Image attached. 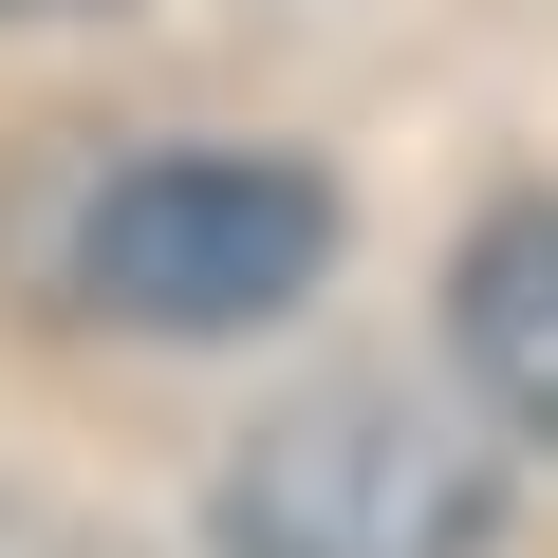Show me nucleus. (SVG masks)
I'll list each match as a JSON object with an SVG mask.
<instances>
[{
    "mask_svg": "<svg viewBox=\"0 0 558 558\" xmlns=\"http://www.w3.org/2000/svg\"><path fill=\"white\" fill-rule=\"evenodd\" d=\"M484 521H502V465L410 373H336L299 410H260L205 502L223 558H484Z\"/></svg>",
    "mask_w": 558,
    "mask_h": 558,
    "instance_id": "obj_1",
    "label": "nucleus"
},
{
    "mask_svg": "<svg viewBox=\"0 0 558 558\" xmlns=\"http://www.w3.org/2000/svg\"><path fill=\"white\" fill-rule=\"evenodd\" d=\"M317 260H336V186L299 149H149L94 186L75 299H112L131 336H260L317 299Z\"/></svg>",
    "mask_w": 558,
    "mask_h": 558,
    "instance_id": "obj_2",
    "label": "nucleus"
},
{
    "mask_svg": "<svg viewBox=\"0 0 558 558\" xmlns=\"http://www.w3.org/2000/svg\"><path fill=\"white\" fill-rule=\"evenodd\" d=\"M447 336H465V391H484L502 428L558 447V186H521V205L465 223V260H447Z\"/></svg>",
    "mask_w": 558,
    "mask_h": 558,
    "instance_id": "obj_3",
    "label": "nucleus"
},
{
    "mask_svg": "<svg viewBox=\"0 0 558 558\" xmlns=\"http://www.w3.org/2000/svg\"><path fill=\"white\" fill-rule=\"evenodd\" d=\"M0 20H94V0H0Z\"/></svg>",
    "mask_w": 558,
    "mask_h": 558,
    "instance_id": "obj_4",
    "label": "nucleus"
}]
</instances>
